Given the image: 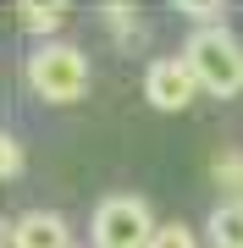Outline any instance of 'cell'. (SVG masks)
Masks as SVG:
<instances>
[{
	"label": "cell",
	"mask_w": 243,
	"mask_h": 248,
	"mask_svg": "<svg viewBox=\"0 0 243 248\" xmlns=\"http://www.w3.org/2000/svg\"><path fill=\"white\" fill-rule=\"evenodd\" d=\"M182 61L194 66V78H199L205 94H216V99L243 94V45L227 33V28H194Z\"/></svg>",
	"instance_id": "6da1fadb"
},
{
	"label": "cell",
	"mask_w": 243,
	"mask_h": 248,
	"mask_svg": "<svg viewBox=\"0 0 243 248\" xmlns=\"http://www.w3.org/2000/svg\"><path fill=\"white\" fill-rule=\"evenodd\" d=\"M194 94H205L199 89V78H194V66L182 61V55H161V61H149L144 66V99L155 110H188L194 105Z\"/></svg>",
	"instance_id": "277c9868"
},
{
	"label": "cell",
	"mask_w": 243,
	"mask_h": 248,
	"mask_svg": "<svg viewBox=\"0 0 243 248\" xmlns=\"http://www.w3.org/2000/svg\"><path fill=\"white\" fill-rule=\"evenodd\" d=\"M0 171H6V182H17V177H22V138H17V133L0 138Z\"/></svg>",
	"instance_id": "8fae6325"
},
{
	"label": "cell",
	"mask_w": 243,
	"mask_h": 248,
	"mask_svg": "<svg viewBox=\"0 0 243 248\" xmlns=\"http://www.w3.org/2000/svg\"><path fill=\"white\" fill-rule=\"evenodd\" d=\"M61 22H66V6H33V0L17 6V28H22V33H45L50 39ZM50 45H55V39H50Z\"/></svg>",
	"instance_id": "ba28073f"
},
{
	"label": "cell",
	"mask_w": 243,
	"mask_h": 248,
	"mask_svg": "<svg viewBox=\"0 0 243 248\" xmlns=\"http://www.w3.org/2000/svg\"><path fill=\"white\" fill-rule=\"evenodd\" d=\"M6 248H72V226L55 210H28L6 226Z\"/></svg>",
	"instance_id": "5b68a950"
},
{
	"label": "cell",
	"mask_w": 243,
	"mask_h": 248,
	"mask_svg": "<svg viewBox=\"0 0 243 248\" xmlns=\"http://www.w3.org/2000/svg\"><path fill=\"white\" fill-rule=\"evenodd\" d=\"M149 248H199V237H194L182 221H166L161 232H155V243H149Z\"/></svg>",
	"instance_id": "30bf717a"
},
{
	"label": "cell",
	"mask_w": 243,
	"mask_h": 248,
	"mask_svg": "<svg viewBox=\"0 0 243 248\" xmlns=\"http://www.w3.org/2000/svg\"><path fill=\"white\" fill-rule=\"evenodd\" d=\"M28 89H33L45 105H78L89 94V55L78 45H39L28 55Z\"/></svg>",
	"instance_id": "7a4b0ae2"
},
{
	"label": "cell",
	"mask_w": 243,
	"mask_h": 248,
	"mask_svg": "<svg viewBox=\"0 0 243 248\" xmlns=\"http://www.w3.org/2000/svg\"><path fill=\"white\" fill-rule=\"evenodd\" d=\"M210 177L227 193V204H243V149H221L210 160Z\"/></svg>",
	"instance_id": "52a82bcc"
},
{
	"label": "cell",
	"mask_w": 243,
	"mask_h": 248,
	"mask_svg": "<svg viewBox=\"0 0 243 248\" xmlns=\"http://www.w3.org/2000/svg\"><path fill=\"white\" fill-rule=\"evenodd\" d=\"M105 22H111V33H116V45H144V22H138V11L133 6H116V0H111L105 6Z\"/></svg>",
	"instance_id": "9c48e42d"
},
{
	"label": "cell",
	"mask_w": 243,
	"mask_h": 248,
	"mask_svg": "<svg viewBox=\"0 0 243 248\" xmlns=\"http://www.w3.org/2000/svg\"><path fill=\"white\" fill-rule=\"evenodd\" d=\"M182 17H199L205 28H221V17H227V6H210V0H182Z\"/></svg>",
	"instance_id": "7c38bea8"
},
{
	"label": "cell",
	"mask_w": 243,
	"mask_h": 248,
	"mask_svg": "<svg viewBox=\"0 0 243 248\" xmlns=\"http://www.w3.org/2000/svg\"><path fill=\"white\" fill-rule=\"evenodd\" d=\"M205 237L216 248H243V204H216L205 221Z\"/></svg>",
	"instance_id": "8992f818"
},
{
	"label": "cell",
	"mask_w": 243,
	"mask_h": 248,
	"mask_svg": "<svg viewBox=\"0 0 243 248\" xmlns=\"http://www.w3.org/2000/svg\"><path fill=\"white\" fill-rule=\"evenodd\" d=\"M155 232L161 226L138 193H111L94 210V248H149Z\"/></svg>",
	"instance_id": "3957f363"
}]
</instances>
